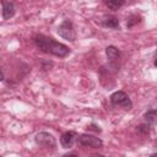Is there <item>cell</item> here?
Returning a JSON list of instances; mask_svg holds the SVG:
<instances>
[{"mask_svg":"<svg viewBox=\"0 0 157 157\" xmlns=\"http://www.w3.org/2000/svg\"><path fill=\"white\" fill-rule=\"evenodd\" d=\"M34 43L42 52L50 53V54L59 56V58H65L70 53V49L65 44L59 43V42L54 40L53 38L45 37L43 34H37L34 37Z\"/></svg>","mask_w":157,"mask_h":157,"instance_id":"obj_1","label":"cell"},{"mask_svg":"<svg viewBox=\"0 0 157 157\" xmlns=\"http://www.w3.org/2000/svg\"><path fill=\"white\" fill-rule=\"evenodd\" d=\"M58 34L60 37H63L64 39H66V40L74 42L75 38H76V33H75L72 22L69 21V20H64L63 23L58 27Z\"/></svg>","mask_w":157,"mask_h":157,"instance_id":"obj_2","label":"cell"},{"mask_svg":"<svg viewBox=\"0 0 157 157\" xmlns=\"http://www.w3.org/2000/svg\"><path fill=\"white\" fill-rule=\"evenodd\" d=\"M110 102L114 105H120V107H124L125 109H131V107H132V103H131L129 96L123 91L114 92L110 96Z\"/></svg>","mask_w":157,"mask_h":157,"instance_id":"obj_3","label":"cell"},{"mask_svg":"<svg viewBox=\"0 0 157 157\" xmlns=\"http://www.w3.org/2000/svg\"><path fill=\"white\" fill-rule=\"evenodd\" d=\"M78 144L82 145V146H86V147H92V148H99L103 146V141L99 139V137H96L93 135H90V134H82L78 136L77 139Z\"/></svg>","mask_w":157,"mask_h":157,"instance_id":"obj_4","label":"cell"},{"mask_svg":"<svg viewBox=\"0 0 157 157\" xmlns=\"http://www.w3.org/2000/svg\"><path fill=\"white\" fill-rule=\"evenodd\" d=\"M36 142L40 146H44V147H55V139L53 137V135H50L49 132H45V131H42V132H38L36 135Z\"/></svg>","mask_w":157,"mask_h":157,"instance_id":"obj_5","label":"cell"},{"mask_svg":"<svg viewBox=\"0 0 157 157\" xmlns=\"http://www.w3.org/2000/svg\"><path fill=\"white\" fill-rule=\"evenodd\" d=\"M75 139H76V132L74 131H66L61 135L60 137V144L63 147L65 148H69L72 146V144L75 142Z\"/></svg>","mask_w":157,"mask_h":157,"instance_id":"obj_6","label":"cell"},{"mask_svg":"<svg viewBox=\"0 0 157 157\" xmlns=\"http://www.w3.org/2000/svg\"><path fill=\"white\" fill-rule=\"evenodd\" d=\"M102 25L104 27H109V28H118L119 27V20L115 16L105 15L102 17Z\"/></svg>","mask_w":157,"mask_h":157,"instance_id":"obj_7","label":"cell"},{"mask_svg":"<svg viewBox=\"0 0 157 157\" xmlns=\"http://www.w3.org/2000/svg\"><path fill=\"white\" fill-rule=\"evenodd\" d=\"M105 54H107V58L109 59V61H110L112 64L118 63V60H119V58H120V52H119L115 47H113V45H109V47L105 49Z\"/></svg>","mask_w":157,"mask_h":157,"instance_id":"obj_8","label":"cell"},{"mask_svg":"<svg viewBox=\"0 0 157 157\" xmlns=\"http://www.w3.org/2000/svg\"><path fill=\"white\" fill-rule=\"evenodd\" d=\"M15 15V5L10 1H4L2 2V17L5 20L12 17Z\"/></svg>","mask_w":157,"mask_h":157,"instance_id":"obj_9","label":"cell"},{"mask_svg":"<svg viewBox=\"0 0 157 157\" xmlns=\"http://www.w3.org/2000/svg\"><path fill=\"white\" fill-rule=\"evenodd\" d=\"M104 4L110 9V10H118L119 7H121L125 2L123 0H107L104 1Z\"/></svg>","mask_w":157,"mask_h":157,"instance_id":"obj_10","label":"cell"},{"mask_svg":"<svg viewBox=\"0 0 157 157\" xmlns=\"http://www.w3.org/2000/svg\"><path fill=\"white\" fill-rule=\"evenodd\" d=\"M145 119L147 120V123L153 124L155 119H156V109H150L148 112L145 113Z\"/></svg>","mask_w":157,"mask_h":157,"instance_id":"obj_11","label":"cell"},{"mask_svg":"<svg viewBox=\"0 0 157 157\" xmlns=\"http://www.w3.org/2000/svg\"><path fill=\"white\" fill-rule=\"evenodd\" d=\"M148 124L146 125V124H142V125H139L137 126V132H140V134H142V135H147L148 134Z\"/></svg>","mask_w":157,"mask_h":157,"instance_id":"obj_12","label":"cell"},{"mask_svg":"<svg viewBox=\"0 0 157 157\" xmlns=\"http://www.w3.org/2000/svg\"><path fill=\"white\" fill-rule=\"evenodd\" d=\"M64 157H78L76 153H69V155H65Z\"/></svg>","mask_w":157,"mask_h":157,"instance_id":"obj_13","label":"cell"},{"mask_svg":"<svg viewBox=\"0 0 157 157\" xmlns=\"http://www.w3.org/2000/svg\"><path fill=\"white\" fill-rule=\"evenodd\" d=\"M88 157H104L103 155H91V156H88Z\"/></svg>","mask_w":157,"mask_h":157,"instance_id":"obj_14","label":"cell"},{"mask_svg":"<svg viewBox=\"0 0 157 157\" xmlns=\"http://www.w3.org/2000/svg\"><path fill=\"white\" fill-rule=\"evenodd\" d=\"M4 80V74H2V71L0 70V81H2Z\"/></svg>","mask_w":157,"mask_h":157,"instance_id":"obj_15","label":"cell"},{"mask_svg":"<svg viewBox=\"0 0 157 157\" xmlns=\"http://www.w3.org/2000/svg\"><path fill=\"white\" fill-rule=\"evenodd\" d=\"M151 157H156V153H152V155H151Z\"/></svg>","mask_w":157,"mask_h":157,"instance_id":"obj_16","label":"cell"}]
</instances>
